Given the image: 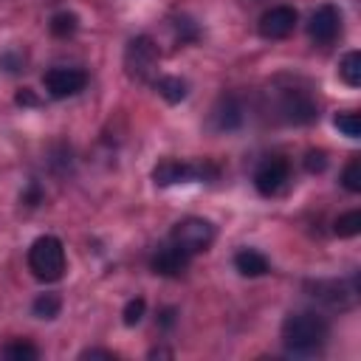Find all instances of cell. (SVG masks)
<instances>
[{"instance_id": "1", "label": "cell", "mask_w": 361, "mask_h": 361, "mask_svg": "<svg viewBox=\"0 0 361 361\" xmlns=\"http://www.w3.org/2000/svg\"><path fill=\"white\" fill-rule=\"evenodd\" d=\"M327 336H330L327 319L313 313V310L290 313L282 322V344L293 355H313V353H319L327 344Z\"/></svg>"}, {"instance_id": "2", "label": "cell", "mask_w": 361, "mask_h": 361, "mask_svg": "<svg viewBox=\"0 0 361 361\" xmlns=\"http://www.w3.org/2000/svg\"><path fill=\"white\" fill-rule=\"evenodd\" d=\"M65 245L59 237L54 234H45V237H37L28 248V271L39 279V282H56L62 279L65 274Z\"/></svg>"}, {"instance_id": "3", "label": "cell", "mask_w": 361, "mask_h": 361, "mask_svg": "<svg viewBox=\"0 0 361 361\" xmlns=\"http://www.w3.org/2000/svg\"><path fill=\"white\" fill-rule=\"evenodd\" d=\"M220 175V166L212 161H180V158H164L152 169V180L158 186H175V183H192V180H214Z\"/></svg>"}, {"instance_id": "4", "label": "cell", "mask_w": 361, "mask_h": 361, "mask_svg": "<svg viewBox=\"0 0 361 361\" xmlns=\"http://www.w3.org/2000/svg\"><path fill=\"white\" fill-rule=\"evenodd\" d=\"M276 116L285 124L305 127V124H313L319 118V107H316V99L310 96L307 87L285 85L276 93Z\"/></svg>"}, {"instance_id": "5", "label": "cell", "mask_w": 361, "mask_h": 361, "mask_svg": "<svg viewBox=\"0 0 361 361\" xmlns=\"http://www.w3.org/2000/svg\"><path fill=\"white\" fill-rule=\"evenodd\" d=\"M169 243L178 245L180 251H186L189 257H195L214 243V226L203 217H183L169 231Z\"/></svg>"}, {"instance_id": "6", "label": "cell", "mask_w": 361, "mask_h": 361, "mask_svg": "<svg viewBox=\"0 0 361 361\" xmlns=\"http://www.w3.org/2000/svg\"><path fill=\"white\" fill-rule=\"evenodd\" d=\"M158 59H161L158 45H155V39L147 37V34L130 39L127 48H124V68H127V73H130L133 79H138V82L152 79V73L158 71Z\"/></svg>"}, {"instance_id": "7", "label": "cell", "mask_w": 361, "mask_h": 361, "mask_svg": "<svg viewBox=\"0 0 361 361\" xmlns=\"http://www.w3.org/2000/svg\"><path fill=\"white\" fill-rule=\"evenodd\" d=\"M310 290H313L310 296H316L327 307L347 310L358 299V276H350V279H319V282L310 285Z\"/></svg>"}, {"instance_id": "8", "label": "cell", "mask_w": 361, "mask_h": 361, "mask_svg": "<svg viewBox=\"0 0 361 361\" xmlns=\"http://www.w3.org/2000/svg\"><path fill=\"white\" fill-rule=\"evenodd\" d=\"M288 180H290V164H288V158H282V155L265 158V161L257 166V172H254V186H257V192H259L262 197L279 195Z\"/></svg>"}, {"instance_id": "9", "label": "cell", "mask_w": 361, "mask_h": 361, "mask_svg": "<svg viewBox=\"0 0 361 361\" xmlns=\"http://www.w3.org/2000/svg\"><path fill=\"white\" fill-rule=\"evenodd\" d=\"M42 85L48 90L51 99H68V96H76L79 90H85L87 85V73L82 68H51L45 76H42Z\"/></svg>"}, {"instance_id": "10", "label": "cell", "mask_w": 361, "mask_h": 361, "mask_svg": "<svg viewBox=\"0 0 361 361\" xmlns=\"http://www.w3.org/2000/svg\"><path fill=\"white\" fill-rule=\"evenodd\" d=\"M307 34L316 45H333L341 34V11L333 6V3H324L319 6L313 14H310V23H307Z\"/></svg>"}, {"instance_id": "11", "label": "cell", "mask_w": 361, "mask_h": 361, "mask_svg": "<svg viewBox=\"0 0 361 361\" xmlns=\"http://www.w3.org/2000/svg\"><path fill=\"white\" fill-rule=\"evenodd\" d=\"M296 23H299L296 8H290V6H271V8L259 17L257 31H259V37H265V39H285V37L293 34Z\"/></svg>"}, {"instance_id": "12", "label": "cell", "mask_w": 361, "mask_h": 361, "mask_svg": "<svg viewBox=\"0 0 361 361\" xmlns=\"http://www.w3.org/2000/svg\"><path fill=\"white\" fill-rule=\"evenodd\" d=\"M243 121H245V107L234 93H223L209 113V127L217 133H231L243 127Z\"/></svg>"}, {"instance_id": "13", "label": "cell", "mask_w": 361, "mask_h": 361, "mask_svg": "<svg viewBox=\"0 0 361 361\" xmlns=\"http://www.w3.org/2000/svg\"><path fill=\"white\" fill-rule=\"evenodd\" d=\"M189 262H192V257H189L186 251H180L178 245L166 243V245H161V248L155 251L149 268H152L158 276H180V274L189 268Z\"/></svg>"}, {"instance_id": "14", "label": "cell", "mask_w": 361, "mask_h": 361, "mask_svg": "<svg viewBox=\"0 0 361 361\" xmlns=\"http://www.w3.org/2000/svg\"><path fill=\"white\" fill-rule=\"evenodd\" d=\"M234 268H237L243 276H265V274L271 271L268 259H265L259 251H254V248L237 251V254H234Z\"/></svg>"}, {"instance_id": "15", "label": "cell", "mask_w": 361, "mask_h": 361, "mask_svg": "<svg viewBox=\"0 0 361 361\" xmlns=\"http://www.w3.org/2000/svg\"><path fill=\"white\" fill-rule=\"evenodd\" d=\"M155 90H158V96H164L166 102H180V99H186V93H189V85L180 79V76H158L155 82Z\"/></svg>"}, {"instance_id": "16", "label": "cell", "mask_w": 361, "mask_h": 361, "mask_svg": "<svg viewBox=\"0 0 361 361\" xmlns=\"http://www.w3.org/2000/svg\"><path fill=\"white\" fill-rule=\"evenodd\" d=\"M338 76H341L350 87H358V85H361V54H358V51L344 54V59H341V65H338Z\"/></svg>"}, {"instance_id": "17", "label": "cell", "mask_w": 361, "mask_h": 361, "mask_svg": "<svg viewBox=\"0 0 361 361\" xmlns=\"http://www.w3.org/2000/svg\"><path fill=\"white\" fill-rule=\"evenodd\" d=\"M31 310H34V316H39V319H54V316H59V310H62V299H59V293H39V296L34 299Z\"/></svg>"}, {"instance_id": "18", "label": "cell", "mask_w": 361, "mask_h": 361, "mask_svg": "<svg viewBox=\"0 0 361 361\" xmlns=\"http://www.w3.org/2000/svg\"><path fill=\"white\" fill-rule=\"evenodd\" d=\"M79 28V17L73 11H56L51 17V34L54 37H71Z\"/></svg>"}, {"instance_id": "19", "label": "cell", "mask_w": 361, "mask_h": 361, "mask_svg": "<svg viewBox=\"0 0 361 361\" xmlns=\"http://www.w3.org/2000/svg\"><path fill=\"white\" fill-rule=\"evenodd\" d=\"M3 358H11V361H34V358H39V350L31 341H11V344L3 347Z\"/></svg>"}, {"instance_id": "20", "label": "cell", "mask_w": 361, "mask_h": 361, "mask_svg": "<svg viewBox=\"0 0 361 361\" xmlns=\"http://www.w3.org/2000/svg\"><path fill=\"white\" fill-rule=\"evenodd\" d=\"M341 183H344V189L353 192V195L361 192V158H358V155H353V158L347 161V166H344V172H341Z\"/></svg>"}, {"instance_id": "21", "label": "cell", "mask_w": 361, "mask_h": 361, "mask_svg": "<svg viewBox=\"0 0 361 361\" xmlns=\"http://www.w3.org/2000/svg\"><path fill=\"white\" fill-rule=\"evenodd\" d=\"M358 231H361V212L358 209H353V212H347L336 220V234L338 237H355Z\"/></svg>"}, {"instance_id": "22", "label": "cell", "mask_w": 361, "mask_h": 361, "mask_svg": "<svg viewBox=\"0 0 361 361\" xmlns=\"http://www.w3.org/2000/svg\"><path fill=\"white\" fill-rule=\"evenodd\" d=\"M172 28H175V37H178V42L183 45V42H195L197 37H200V31H197V25L186 17V14H180V17H175L172 20Z\"/></svg>"}, {"instance_id": "23", "label": "cell", "mask_w": 361, "mask_h": 361, "mask_svg": "<svg viewBox=\"0 0 361 361\" xmlns=\"http://www.w3.org/2000/svg\"><path fill=\"white\" fill-rule=\"evenodd\" d=\"M333 124H336L347 138H358V135H361V118H358V113H353V110L338 113V116L333 118Z\"/></svg>"}, {"instance_id": "24", "label": "cell", "mask_w": 361, "mask_h": 361, "mask_svg": "<svg viewBox=\"0 0 361 361\" xmlns=\"http://www.w3.org/2000/svg\"><path fill=\"white\" fill-rule=\"evenodd\" d=\"M144 310H147V302H144V296H135V299H130L127 305H124V324L127 327H135L141 319H144Z\"/></svg>"}, {"instance_id": "25", "label": "cell", "mask_w": 361, "mask_h": 361, "mask_svg": "<svg viewBox=\"0 0 361 361\" xmlns=\"http://www.w3.org/2000/svg\"><path fill=\"white\" fill-rule=\"evenodd\" d=\"M324 166H327V152L324 149H310L305 155V169L307 172H324Z\"/></svg>"}, {"instance_id": "26", "label": "cell", "mask_w": 361, "mask_h": 361, "mask_svg": "<svg viewBox=\"0 0 361 361\" xmlns=\"http://www.w3.org/2000/svg\"><path fill=\"white\" fill-rule=\"evenodd\" d=\"M0 65H3V71L17 73V71L23 68V56H20V54H14V51H6V54L0 56Z\"/></svg>"}, {"instance_id": "27", "label": "cell", "mask_w": 361, "mask_h": 361, "mask_svg": "<svg viewBox=\"0 0 361 361\" xmlns=\"http://www.w3.org/2000/svg\"><path fill=\"white\" fill-rule=\"evenodd\" d=\"M175 316H178V310H175V307H164V310L158 313V324L166 330V327H172V324H175Z\"/></svg>"}, {"instance_id": "28", "label": "cell", "mask_w": 361, "mask_h": 361, "mask_svg": "<svg viewBox=\"0 0 361 361\" xmlns=\"http://www.w3.org/2000/svg\"><path fill=\"white\" fill-rule=\"evenodd\" d=\"M39 197H42V195H39V183H37V180H31V186H28V195H25L23 200H25L28 206H37V203H39Z\"/></svg>"}, {"instance_id": "29", "label": "cell", "mask_w": 361, "mask_h": 361, "mask_svg": "<svg viewBox=\"0 0 361 361\" xmlns=\"http://www.w3.org/2000/svg\"><path fill=\"white\" fill-rule=\"evenodd\" d=\"M79 358H116V353H110V350H85Z\"/></svg>"}, {"instance_id": "30", "label": "cell", "mask_w": 361, "mask_h": 361, "mask_svg": "<svg viewBox=\"0 0 361 361\" xmlns=\"http://www.w3.org/2000/svg\"><path fill=\"white\" fill-rule=\"evenodd\" d=\"M17 104H39V102H37V96L25 87V90H20V93H17Z\"/></svg>"}]
</instances>
